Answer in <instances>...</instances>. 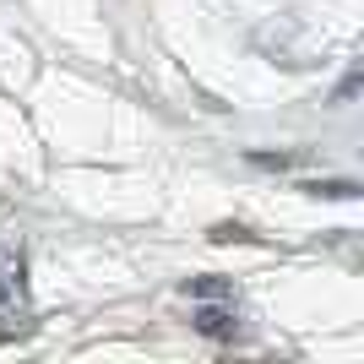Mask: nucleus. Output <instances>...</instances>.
<instances>
[{"label": "nucleus", "mask_w": 364, "mask_h": 364, "mask_svg": "<svg viewBox=\"0 0 364 364\" xmlns=\"http://www.w3.org/2000/svg\"><path fill=\"white\" fill-rule=\"evenodd\" d=\"M191 294H201V299H223V283H213V277H201V283H191Z\"/></svg>", "instance_id": "3"}, {"label": "nucleus", "mask_w": 364, "mask_h": 364, "mask_svg": "<svg viewBox=\"0 0 364 364\" xmlns=\"http://www.w3.org/2000/svg\"><path fill=\"white\" fill-rule=\"evenodd\" d=\"M16 294H22V283H0V304H11Z\"/></svg>", "instance_id": "4"}, {"label": "nucleus", "mask_w": 364, "mask_h": 364, "mask_svg": "<svg viewBox=\"0 0 364 364\" xmlns=\"http://www.w3.org/2000/svg\"><path fill=\"white\" fill-rule=\"evenodd\" d=\"M316 196H359V185H348V180H326V185H310Z\"/></svg>", "instance_id": "2"}, {"label": "nucleus", "mask_w": 364, "mask_h": 364, "mask_svg": "<svg viewBox=\"0 0 364 364\" xmlns=\"http://www.w3.org/2000/svg\"><path fill=\"white\" fill-rule=\"evenodd\" d=\"M196 326H201L207 337H234V310H201Z\"/></svg>", "instance_id": "1"}]
</instances>
